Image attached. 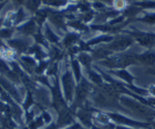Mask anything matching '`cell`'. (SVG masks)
I'll return each mask as SVG.
<instances>
[{
  "label": "cell",
  "instance_id": "2e32d148",
  "mask_svg": "<svg viewBox=\"0 0 155 129\" xmlns=\"http://www.w3.org/2000/svg\"><path fill=\"white\" fill-rule=\"evenodd\" d=\"M30 52H33L34 55L36 56L37 59H39V60H41V59H44L45 57H46V54L42 52L41 48L39 46H37V44H35V46H33L31 49H30Z\"/></svg>",
  "mask_w": 155,
  "mask_h": 129
},
{
  "label": "cell",
  "instance_id": "7402d4cb",
  "mask_svg": "<svg viewBox=\"0 0 155 129\" xmlns=\"http://www.w3.org/2000/svg\"><path fill=\"white\" fill-rule=\"evenodd\" d=\"M47 65H48V62H41V64H39L38 66L36 67V73H41L42 71L45 70V68L47 67Z\"/></svg>",
  "mask_w": 155,
  "mask_h": 129
},
{
  "label": "cell",
  "instance_id": "8fae6325",
  "mask_svg": "<svg viewBox=\"0 0 155 129\" xmlns=\"http://www.w3.org/2000/svg\"><path fill=\"white\" fill-rule=\"evenodd\" d=\"M134 5L140 7L141 9H155V1L152 0H140L134 3Z\"/></svg>",
  "mask_w": 155,
  "mask_h": 129
},
{
  "label": "cell",
  "instance_id": "ffe728a7",
  "mask_svg": "<svg viewBox=\"0 0 155 129\" xmlns=\"http://www.w3.org/2000/svg\"><path fill=\"white\" fill-rule=\"evenodd\" d=\"M33 103H34V101H33V97H32V93H31V91H28V92H27L26 100H25V103H24V108L25 110H28Z\"/></svg>",
  "mask_w": 155,
  "mask_h": 129
},
{
  "label": "cell",
  "instance_id": "44dd1931",
  "mask_svg": "<svg viewBox=\"0 0 155 129\" xmlns=\"http://www.w3.org/2000/svg\"><path fill=\"white\" fill-rule=\"evenodd\" d=\"M14 29L12 28H6V29H2L0 30V38H9L12 36Z\"/></svg>",
  "mask_w": 155,
  "mask_h": 129
},
{
  "label": "cell",
  "instance_id": "d4e9b609",
  "mask_svg": "<svg viewBox=\"0 0 155 129\" xmlns=\"http://www.w3.org/2000/svg\"><path fill=\"white\" fill-rule=\"evenodd\" d=\"M4 5H5V2H2V3H0V11H1V9L3 8Z\"/></svg>",
  "mask_w": 155,
  "mask_h": 129
},
{
  "label": "cell",
  "instance_id": "603a6c76",
  "mask_svg": "<svg viewBox=\"0 0 155 129\" xmlns=\"http://www.w3.org/2000/svg\"><path fill=\"white\" fill-rule=\"evenodd\" d=\"M57 70H58V69H57V63H54L53 65H51V67L49 68V74H55L57 73Z\"/></svg>",
  "mask_w": 155,
  "mask_h": 129
},
{
  "label": "cell",
  "instance_id": "d6986e66",
  "mask_svg": "<svg viewBox=\"0 0 155 129\" xmlns=\"http://www.w3.org/2000/svg\"><path fill=\"white\" fill-rule=\"evenodd\" d=\"M41 2H44L47 5H52V6H62L65 4L66 0H41Z\"/></svg>",
  "mask_w": 155,
  "mask_h": 129
},
{
  "label": "cell",
  "instance_id": "83f0119b",
  "mask_svg": "<svg viewBox=\"0 0 155 129\" xmlns=\"http://www.w3.org/2000/svg\"><path fill=\"white\" fill-rule=\"evenodd\" d=\"M2 24H3V20H0V27L2 26Z\"/></svg>",
  "mask_w": 155,
  "mask_h": 129
},
{
  "label": "cell",
  "instance_id": "f1b7e54d",
  "mask_svg": "<svg viewBox=\"0 0 155 129\" xmlns=\"http://www.w3.org/2000/svg\"><path fill=\"white\" fill-rule=\"evenodd\" d=\"M23 129H29V128H23Z\"/></svg>",
  "mask_w": 155,
  "mask_h": 129
},
{
  "label": "cell",
  "instance_id": "5bb4252c",
  "mask_svg": "<svg viewBox=\"0 0 155 129\" xmlns=\"http://www.w3.org/2000/svg\"><path fill=\"white\" fill-rule=\"evenodd\" d=\"M46 38L51 41V43H54V44L59 43L58 36H57L56 34L49 28V26H46Z\"/></svg>",
  "mask_w": 155,
  "mask_h": 129
},
{
  "label": "cell",
  "instance_id": "277c9868",
  "mask_svg": "<svg viewBox=\"0 0 155 129\" xmlns=\"http://www.w3.org/2000/svg\"><path fill=\"white\" fill-rule=\"evenodd\" d=\"M48 18H49L50 21L55 25V26H57L58 28H62V29L65 30V23H64V19H63V15H62V12L49 9L48 11Z\"/></svg>",
  "mask_w": 155,
  "mask_h": 129
},
{
  "label": "cell",
  "instance_id": "4fadbf2b",
  "mask_svg": "<svg viewBox=\"0 0 155 129\" xmlns=\"http://www.w3.org/2000/svg\"><path fill=\"white\" fill-rule=\"evenodd\" d=\"M79 61L81 62L82 64L86 67L87 69H90V64H91V61H92V57L89 56L88 54L86 53H83L79 56Z\"/></svg>",
  "mask_w": 155,
  "mask_h": 129
},
{
  "label": "cell",
  "instance_id": "9a60e30c",
  "mask_svg": "<svg viewBox=\"0 0 155 129\" xmlns=\"http://www.w3.org/2000/svg\"><path fill=\"white\" fill-rule=\"evenodd\" d=\"M71 65H72V69H74V76H76V80L77 82H80L81 80V68H80L79 65V61L76 60V59H72L71 60Z\"/></svg>",
  "mask_w": 155,
  "mask_h": 129
},
{
  "label": "cell",
  "instance_id": "30bf717a",
  "mask_svg": "<svg viewBox=\"0 0 155 129\" xmlns=\"http://www.w3.org/2000/svg\"><path fill=\"white\" fill-rule=\"evenodd\" d=\"M114 73L116 74V76H118L121 80H124V81L127 82V83H129V84H132V82H134V76H132L127 70H125V69L116 70V71H114Z\"/></svg>",
  "mask_w": 155,
  "mask_h": 129
},
{
  "label": "cell",
  "instance_id": "cb8c5ba5",
  "mask_svg": "<svg viewBox=\"0 0 155 129\" xmlns=\"http://www.w3.org/2000/svg\"><path fill=\"white\" fill-rule=\"evenodd\" d=\"M12 1L18 4H22V3H24V2H26V0H12Z\"/></svg>",
  "mask_w": 155,
  "mask_h": 129
},
{
  "label": "cell",
  "instance_id": "ac0fdd59",
  "mask_svg": "<svg viewBox=\"0 0 155 129\" xmlns=\"http://www.w3.org/2000/svg\"><path fill=\"white\" fill-rule=\"evenodd\" d=\"M113 5L117 11H122L127 7V0H113Z\"/></svg>",
  "mask_w": 155,
  "mask_h": 129
},
{
  "label": "cell",
  "instance_id": "4316f807",
  "mask_svg": "<svg viewBox=\"0 0 155 129\" xmlns=\"http://www.w3.org/2000/svg\"><path fill=\"white\" fill-rule=\"evenodd\" d=\"M152 88H153V89H151V93L155 95V87H152Z\"/></svg>",
  "mask_w": 155,
  "mask_h": 129
},
{
  "label": "cell",
  "instance_id": "e0dca14e",
  "mask_svg": "<svg viewBox=\"0 0 155 129\" xmlns=\"http://www.w3.org/2000/svg\"><path fill=\"white\" fill-rule=\"evenodd\" d=\"M139 21H143L145 23L147 24H155V12H148V14H146L143 18L141 19H137Z\"/></svg>",
  "mask_w": 155,
  "mask_h": 129
},
{
  "label": "cell",
  "instance_id": "8992f818",
  "mask_svg": "<svg viewBox=\"0 0 155 129\" xmlns=\"http://www.w3.org/2000/svg\"><path fill=\"white\" fill-rule=\"evenodd\" d=\"M0 85L2 86V88L5 89L6 92L8 93L9 95H12V97L15 99H17V100H20V95L18 93V91H17V88H15V87L12 86L11 83H8L5 79H0Z\"/></svg>",
  "mask_w": 155,
  "mask_h": 129
},
{
  "label": "cell",
  "instance_id": "3957f363",
  "mask_svg": "<svg viewBox=\"0 0 155 129\" xmlns=\"http://www.w3.org/2000/svg\"><path fill=\"white\" fill-rule=\"evenodd\" d=\"M129 34H131L134 37V39L139 41V44H141L144 47L150 48V47L155 44V33H147V32L136 30L129 32Z\"/></svg>",
  "mask_w": 155,
  "mask_h": 129
},
{
  "label": "cell",
  "instance_id": "7a4b0ae2",
  "mask_svg": "<svg viewBox=\"0 0 155 129\" xmlns=\"http://www.w3.org/2000/svg\"><path fill=\"white\" fill-rule=\"evenodd\" d=\"M62 85H63L65 99L67 101H71L74 92V82L69 70H66L65 73L62 76Z\"/></svg>",
  "mask_w": 155,
  "mask_h": 129
},
{
  "label": "cell",
  "instance_id": "5b68a950",
  "mask_svg": "<svg viewBox=\"0 0 155 129\" xmlns=\"http://www.w3.org/2000/svg\"><path fill=\"white\" fill-rule=\"evenodd\" d=\"M35 20H30V21L26 22L25 24L22 25L21 27L18 28V31L20 33H23L25 35H30V34H33L35 33V28H36V25H35Z\"/></svg>",
  "mask_w": 155,
  "mask_h": 129
},
{
  "label": "cell",
  "instance_id": "52a82bcc",
  "mask_svg": "<svg viewBox=\"0 0 155 129\" xmlns=\"http://www.w3.org/2000/svg\"><path fill=\"white\" fill-rule=\"evenodd\" d=\"M137 60L143 64L152 65V64L155 63V54L151 53V52H146V53H143L141 55H137Z\"/></svg>",
  "mask_w": 155,
  "mask_h": 129
},
{
  "label": "cell",
  "instance_id": "7c38bea8",
  "mask_svg": "<svg viewBox=\"0 0 155 129\" xmlns=\"http://www.w3.org/2000/svg\"><path fill=\"white\" fill-rule=\"evenodd\" d=\"M41 4V0H26V2H25V6L32 12H36L38 11Z\"/></svg>",
  "mask_w": 155,
  "mask_h": 129
},
{
  "label": "cell",
  "instance_id": "9c48e42d",
  "mask_svg": "<svg viewBox=\"0 0 155 129\" xmlns=\"http://www.w3.org/2000/svg\"><path fill=\"white\" fill-rule=\"evenodd\" d=\"M78 40H79V35H78V34H76V33H68L65 36V38L63 39L62 44H63V46L66 47V48H71L72 44H76Z\"/></svg>",
  "mask_w": 155,
  "mask_h": 129
},
{
  "label": "cell",
  "instance_id": "6da1fadb",
  "mask_svg": "<svg viewBox=\"0 0 155 129\" xmlns=\"http://www.w3.org/2000/svg\"><path fill=\"white\" fill-rule=\"evenodd\" d=\"M134 43V39L129 36L126 35H121L117 38H114L113 41L109 44L107 49L110 51H115V52H120V51H124L125 49L128 48L129 46H131Z\"/></svg>",
  "mask_w": 155,
  "mask_h": 129
},
{
  "label": "cell",
  "instance_id": "484cf974",
  "mask_svg": "<svg viewBox=\"0 0 155 129\" xmlns=\"http://www.w3.org/2000/svg\"><path fill=\"white\" fill-rule=\"evenodd\" d=\"M47 129H56V126H55V125H52V126H50V127H48Z\"/></svg>",
  "mask_w": 155,
  "mask_h": 129
},
{
  "label": "cell",
  "instance_id": "ba28073f",
  "mask_svg": "<svg viewBox=\"0 0 155 129\" xmlns=\"http://www.w3.org/2000/svg\"><path fill=\"white\" fill-rule=\"evenodd\" d=\"M8 44H11L14 49L18 50L19 52H24L28 48V43H27L25 39H21V38L12 39V40L8 41Z\"/></svg>",
  "mask_w": 155,
  "mask_h": 129
}]
</instances>
